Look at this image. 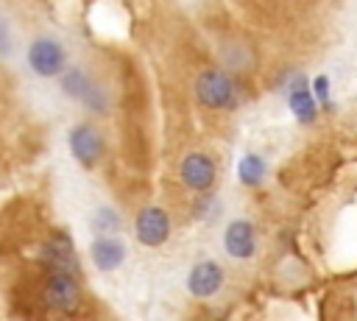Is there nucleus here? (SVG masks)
Here are the masks:
<instances>
[{"instance_id":"obj_15","label":"nucleus","mask_w":357,"mask_h":321,"mask_svg":"<svg viewBox=\"0 0 357 321\" xmlns=\"http://www.w3.org/2000/svg\"><path fill=\"white\" fill-rule=\"evenodd\" d=\"M11 50V31L6 25V20L0 17V56H6Z\"/></svg>"},{"instance_id":"obj_16","label":"nucleus","mask_w":357,"mask_h":321,"mask_svg":"<svg viewBox=\"0 0 357 321\" xmlns=\"http://www.w3.org/2000/svg\"><path fill=\"white\" fill-rule=\"evenodd\" d=\"M315 92H318V98H326V92H329V81H326V78H318V81H315Z\"/></svg>"},{"instance_id":"obj_5","label":"nucleus","mask_w":357,"mask_h":321,"mask_svg":"<svg viewBox=\"0 0 357 321\" xmlns=\"http://www.w3.org/2000/svg\"><path fill=\"white\" fill-rule=\"evenodd\" d=\"M64 59H67L64 47H61L56 39H47V36L36 39V42L31 45V50H28V64H31V70H33L36 75H42V78L59 75V73L64 70Z\"/></svg>"},{"instance_id":"obj_14","label":"nucleus","mask_w":357,"mask_h":321,"mask_svg":"<svg viewBox=\"0 0 357 321\" xmlns=\"http://www.w3.org/2000/svg\"><path fill=\"white\" fill-rule=\"evenodd\" d=\"M95 223L100 226V232H114V226H117V218L112 215V209H100V212L95 215Z\"/></svg>"},{"instance_id":"obj_3","label":"nucleus","mask_w":357,"mask_h":321,"mask_svg":"<svg viewBox=\"0 0 357 321\" xmlns=\"http://www.w3.org/2000/svg\"><path fill=\"white\" fill-rule=\"evenodd\" d=\"M103 151H106L103 137H100V131L92 123L73 126V131H70V154L78 159V165H84L86 170L95 167L100 162Z\"/></svg>"},{"instance_id":"obj_6","label":"nucleus","mask_w":357,"mask_h":321,"mask_svg":"<svg viewBox=\"0 0 357 321\" xmlns=\"http://www.w3.org/2000/svg\"><path fill=\"white\" fill-rule=\"evenodd\" d=\"M178 176H181V181H184L190 190L204 193V190H209V187L215 184L218 167H215L212 156H206V154H201V151H192V154H187V156L181 159Z\"/></svg>"},{"instance_id":"obj_9","label":"nucleus","mask_w":357,"mask_h":321,"mask_svg":"<svg viewBox=\"0 0 357 321\" xmlns=\"http://www.w3.org/2000/svg\"><path fill=\"white\" fill-rule=\"evenodd\" d=\"M42 262L47 265V271H70V274L81 271V265L73 257V246L64 234H56L42 246Z\"/></svg>"},{"instance_id":"obj_7","label":"nucleus","mask_w":357,"mask_h":321,"mask_svg":"<svg viewBox=\"0 0 357 321\" xmlns=\"http://www.w3.org/2000/svg\"><path fill=\"white\" fill-rule=\"evenodd\" d=\"M223 285V268L215 262V260H201L190 268V276H187V290L195 296V299H206L212 293H218Z\"/></svg>"},{"instance_id":"obj_10","label":"nucleus","mask_w":357,"mask_h":321,"mask_svg":"<svg viewBox=\"0 0 357 321\" xmlns=\"http://www.w3.org/2000/svg\"><path fill=\"white\" fill-rule=\"evenodd\" d=\"M64 89L75 98V100H81L84 106H89V109H95V112H100V109H106V100H103V92L84 75V73H78V70H73V73H67L64 75Z\"/></svg>"},{"instance_id":"obj_8","label":"nucleus","mask_w":357,"mask_h":321,"mask_svg":"<svg viewBox=\"0 0 357 321\" xmlns=\"http://www.w3.org/2000/svg\"><path fill=\"white\" fill-rule=\"evenodd\" d=\"M223 246L231 257L237 260H248L257 248V234H254V226L248 221H231L226 226V234H223Z\"/></svg>"},{"instance_id":"obj_13","label":"nucleus","mask_w":357,"mask_h":321,"mask_svg":"<svg viewBox=\"0 0 357 321\" xmlns=\"http://www.w3.org/2000/svg\"><path fill=\"white\" fill-rule=\"evenodd\" d=\"M237 173H240V181H243V184L257 187V184L262 181V176H265V165H262V159H259V156L248 154V156H243V159H240Z\"/></svg>"},{"instance_id":"obj_1","label":"nucleus","mask_w":357,"mask_h":321,"mask_svg":"<svg viewBox=\"0 0 357 321\" xmlns=\"http://www.w3.org/2000/svg\"><path fill=\"white\" fill-rule=\"evenodd\" d=\"M75 276L78 274L70 271H47V279L39 290L42 307L53 313H75L81 304V285Z\"/></svg>"},{"instance_id":"obj_2","label":"nucleus","mask_w":357,"mask_h":321,"mask_svg":"<svg viewBox=\"0 0 357 321\" xmlns=\"http://www.w3.org/2000/svg\"><path fill=\"white\" fill-rule=\"evenodd\" d=\"M195 98L206 109H229L234 103V87L226 73L220 70H204L195 78Z\"/></svg>"},{"instance_id":"obj_4","label":"nucleus","mask_w":357,"mask_h":321,"mask_svg":"<svg viewBox=\"0 0 357 321\" xmlns=\"http://www.w3.org/2000/svg\"><path fill=\"white\" fill-rule=\"evenodd\" d=\"M134 234L142 246H162L167 237H170V218L162 207H145L137 212V221H134Z\"/></svg>"},{"instance_id":"obj_11","label":"nucleus","mask_w":357,"mask_h":321,"mask_svg":"<svg viewBox=\"0 0 357 321\" xmlns=\"http://www.w3.org/2000/svg\"><path fill=\"white\" fill-rule=\"evenodd\" d=\"M92 260L100 271H114L126 260V246L117 237H98L92 243Z\"/></svg>"},{"instance_id":"obj_12","label":"nucleus","mask_w":357,"mask_h":321,"mask_svg":"<svg viewBox=\"0 0 357 321\" xmlns=\"http://www.w3.org/2000/svg\"><path fill=\"white\" fill-rule=\"evenodd\" d=\"M290 109H293V114H296L298 120H304V123H310V120L315 117V100H312V95H310L304 87H296V89L290 92Z\"/></svg>"}]
</instances>
